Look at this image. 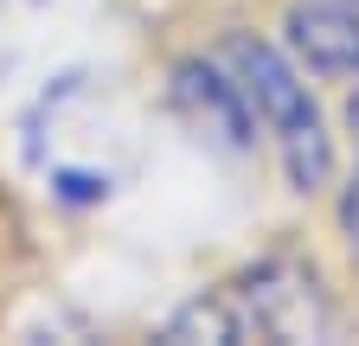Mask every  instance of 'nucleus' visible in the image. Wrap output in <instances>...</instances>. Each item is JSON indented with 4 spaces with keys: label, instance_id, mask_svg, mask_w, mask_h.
Here are the masks:
<instances>
[{
    "label": "nucleus",
    "instance_id": "f03ea898",
    "mask_svg": "<svg viewBox=\"0 0 359 346\" xmlns=\"http://www.w3.org/2000/svg\"><path fill=\"white\" fill-rule=\"evenodd\" d=\"M283 26H289V52L308 71L359 83V7H346V0H295Z\"/></svg>",
    "mask_w": 359,
    "mask_h": 346
},
{
    "label": "nucleus",
    "instance_id": "20e7f679",
    "mask_svg": "<svg viewBox=\"0 0 359 346\" xmlns=\"http://www.w3.org/2000/svg\"><path fill=\"white\" fill-rule=\"evenodd\" d=\"M340 231H346V244L359 250V173H353L346 193H340Z\"/></svg>",
    "mask_w": 359,
    "mask_h": 346
},
{
    "label": "nucleus",
    "instance_id": "39448f33",
    "mask_svg": "<svg viewBox=\"0 0 359 346\" xmlns=\"http://www.w3.org/2000/svg\"><path fill=\"white\" fill-rule=\"evenodd\" d=\"M353 135H359V97H353Z\"/></svg>",
    "mask_w": 359,
    "mask_h": 346
},
{
    "label": "nucleus",
    "instance_id": "f257e3e1",
    "mask_svg": "<svg viewBox=\"0 0 359 346\" xmlns=\"http://www.w3.org/2000/svg\"><path fill=\"white\" fill-rule=\"evenodd\" d=\"M224 58H231L250 109L269 122V135H276V154H283L289 186L295 193H321L334 180V135H327L321 109H314L302 71L269 46V39H250V32H231V39H224Z\"/></svg>",
    "mask_w": 359,
    "mask_h": 346
},
{
    "label": "nucleus",
    "instance_id": "7ed1b4c3",
    "mask_svg": "<svg viewBox=\"0 0 359 346\" xmlns=\"http://www.w3.org/2000/svg\"><path fill=\"white\" fill-rule=\"evenodd\" d=\"M173 103L187 109V122H193V128L218 135L231 154H238V148H250V135H257L244 83H231L224 71H212L205 58H193V64H180V71H173Z\"/></svg>",
    "mask_w": 359,
    "mask_h": 346
}]
</instances>
